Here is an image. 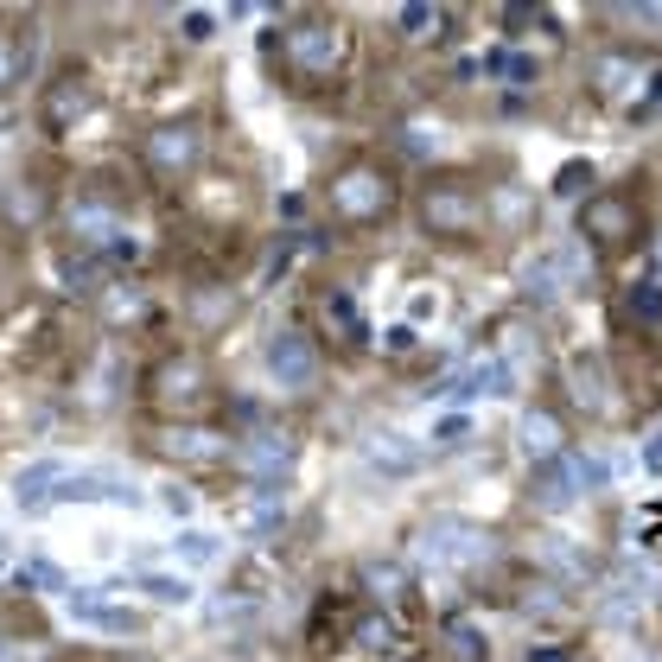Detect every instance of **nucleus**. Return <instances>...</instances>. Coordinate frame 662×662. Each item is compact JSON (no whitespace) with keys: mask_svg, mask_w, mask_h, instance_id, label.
<instances>
[{"mask_svg":"<svg viewBox=\"0 0 662 662\" xmlns=\"http://www.w3.org/2000/svg\"><path fill=\"white\" fill-rule=\"evenodd\" d=\"M414 548H421V561H427L433 573H465V567H478V561H491V554H497V542H491L484 529H472V522H452V516L427 522Z\"/></svg>","mask_w":662,"mask_h":662,"instance_id":"1","label":"nucleus"},{"mask_svg":"<svg viewBox=\"0 0 662 662\" xmlns=\"http://www.w3.org/2000/svg\"><path fill=\"white\" fill-rule=\"evenodd\" d=\"M656 567H643V561H618L612 573L599 580V618L605 624H637V612L656 599Z\"/></svg>","mask_w":662,"mask_h":662,"instance_id":"2","label":"nucleus"},{"mask_svg":"<svg viewBox=\"0 0 662 662\" xmlns=\"http://www.w3.org/2000/svg\"><path fill=\"white\" fill-rule=\"evenodd\" d=\"M230 465L249 478V491H281V478L293 472V440L287 433H249L230 446Z\"/></svg>","mask_w":662,"mask_h":662,"instance_id":"3","label":"nucleus"},{"mask_svg":"<svg viewBox=\"0 0 662 662\" xmlns=\"http://www.w3.org/2000/svg\"><path fill=\"white\" fill-rule=\"evenodd\" d=\"M363 465L382 478V484H395V478H414L427 465V452L408 440L402 427H370L363 433Z\"/></svg>","mask_w":662,"mask_h":662,"instance_id":"4","label":"nucleus"},{"mask_svg":"<svg viewBox=\"0 0 662 662\" xmlns=\"http://www.w3.org/2000/svg\"><path fill=\"white\" fill-rule=\"evenodd\" d=\"M268 376H274V389L306 395L312 382H319V351H312L300 331H274L268 338Z\"/></svg>","mask_w":662,"mask_h":662,"instance_id":"5","label":"nucleus"},{"mask_svg":"<svg viewBox=\"0 0 662 662\" xmlns=\"http://www.w3.org/2000/svg\"><path fill=\"white\" fill-rule=\"evenodd\" d=\"M580 497H586V484H580V465H573V452L548 459L542 472H535V484H529V503H535L542 516H561V510H573Z\"/></svg>","mask_w":662,"mask_h":662,"instance_id":"6","label":"nucleus"},{"mask_svg":"<svg viewBox=\"0 0 662 662\" xmlns=\"http://www.w3.org/2000/svg\"><path fill=\"white\" fill-rule=\"evenodd\" d=\"M198 147H204L198 121H160V128L147 134V160L160 172H185L191 160H198Z\"/></svg>","mask_w":662,"mask_h":662,"instance_id":"7","label":"nucleus"},{"mask_svg":"<svg viewBox=\"0 0 662 662\" xmlns=\"http://www.w3.org/2000/svg\"><path fill=\"white\" fill-rule=\"evenodd\" d=\"M287 58L300 64L306 77H325L331 64H338V32H331L325 20H300L287 32Z\"/></svg>","mask_w":662,"mask_h":662,"instance_id":"8","label":"nucleus"},{"mask_svg":"<svg viewBox=\"0 0 662 662\" xmlns=\"http://www.w3.org/2000/svg\"><path fill=\"white\" fill-rule=\"evenodd\" d=\"M51 503H141V491L109 478V472H64V484L51 491Z\"/></svg>","mask_w":662,"mask_h":662,"instance_id":"9","label":"nucleus"},{"mask_svg":"<svg viewBox=\"0 0 662 662\" xmlns=\"http://www.w3.org/2000/svg\"><path fill=\"white\" fill-rule=\"evenodd\" d=\"M535 561H542L561 586H592V554L580 542H567V535H542V542H535Z\"/></svg>","mask_w":662,"mask_h":662,"instance_id":"10","label":"nucleus"},{"mask_svg":"<svg viewBox=\"0 0 662 662\" xmlns=\"http://www.w3.org/2000/svg\"><path fill=\"white\" fill-rule=\"evenodd\" d=\"M64 472H71L64 459H32L26 472L13 478V503H20V510H45V503H51V491L64 484Z\"/></svg>","mask_w":662,"mask_h":662,"instance_id":"11","label":"nucleus"},{"mask_svg":"<svg viewBox=\"0 0 662 662\" xmlns=\"http://www.w3.org/2000/svg\"><path fill=\"white\" fill-rule=\"evenodd\" d=\"M236 529L249 535V542H268V535H281V529H287V503H281V491H255V497L236 510Z\"/></svg>","mask_w":662,"mask_h":662,"instance_id":"12","label":"nucleus"},{"mask_svg":"<svg viewBox=\"0 0 662 662\" xmlns=\"http://www.w3.org/2000/svg\"><path fill=\"white\" fill-rule=\"evenodd\" d=\"M64 618L90 624V631H134V618L121 612V605H102L96 592H64Z\"/></svg>","mask_w":662,"mask_h":662,"instance_id":"13","label":"nucleus"},{"mask_svg":"<svg viewBox=\"0 0 662 662\" xmlns=\"http://www.w3.org/2000/svg\"><path fill=\"white\" fill-rule=\"evenodd\" d=\"M427 223H433V230H472V223H478V198H465V191H433V198H427Z\"/></svg>","mask_w":662,"mask_h":662,"instance_id":"14","label":"nucleus"},{"mask_svg":"<svg viewBox=\"0 0 662 662\" xmlns=\"http://www.w3.org/2000/svg\"><path fill=\"white\" fill-rule=\"evenodd\" d=\"M172 561H179V573H185V567H217V561H223V535L179 529V535H172Z\"/></svg>","mask_w":662,"mask_h":662,"instance_id":"15","label":"nucleus"},{"mask_svg":"<svg viewBox=\"0 0 662 662\" xmlns=\"http://www.w3.org/2000/svg\"><path fill=\"white\" fill-rule=\"evenodd\" d=\"M522 452H529V459H561V421H554V414H522Z\"/></svg>","mask_w":662,"mask_h":662,"instance_id":"16","label":"nucleus"},{"mask_svg":"<svg viewBox=\"0 0 662 662\" xmlns=\"http://www.w3.org/2000/svg\"><path fill=\"white\" fill-rule=\"evenodd\" d=\"M160 446L172 452V459H223V446L217 433H204V427H172V433H160Z\"/></svg>","mask_w":662,"mask_h":662,"instance_id":"17","label":"nucleus"},{"mask_svg":"<svg viewBox=\"0 0 662 662\" xmlns=\"http://www.w3.org/2000/svg\"><path fill=\"white\" fill-rule=\"evenodd\" d=\"M516 395V382H510V363H503V357H484V363H472V370H465V382H459V389H452V395H459V402H465V395Z\"/></svg>","mask_w":662,"mask_h":662,"instance_id":"18","label":"nucleus"},{"mask_svg":"<svg viewBox=\"0 0 662 662\" xmlns=\"http://www.w3.org/2000/svg\"><path fill=\"white\" fill-rule=\"evenodd\" d=\"M376 204H382V179H376V172H344V179H338V211L370 217Z\"/></svg>","mask_w":662,"mask_h":662,"instance_id":"19","label":"nucleus"},{"mask_svg":"<svg viewBox=\"0 0 662 662\" xmlns=\"http://www.w3.org/2000/svg\"><path fill=\"white\" fill-rule=\"evenodd\" d=\"M71 230L83 236V242H109L121 223H115V211L109 204H96V198H83V204H71Z\"/></svg>","mask_w":662,"mask_h":662,"instance_id":"20","label":"nucleus"},{"mask_svg":"<svg viewBox=\"0 0 662 662\" xmlns=\"http://www.w3.org/2000/svg\"><path fill=\"white\" fill-rule=\"evenodd\" d=\"M134 586H141L153 605H191V599H198V586H191L185 573H141Z\"/></svg>","mask_w":662,"mask_h":662,"instance_id":"21","label":"nucleus"},{"mask_svg":"<svg viewBox=\"0 0 662 662\" xmlns=\"http://www.w3.org/2000/svg\"><path fill=\"white\" fill-rule=\"evenodd\" d=\"M446 656H459V662H484V656H491V637H484L472 618H452V624H446Z\"/></svg>","mask_w":662,"mask_h":662,"instance_id":"22","label":"nucleus"},{"mask_svg":"<svg viewBox=\"0 0 662 662\" xmlns=\"http://www.w3.org/2000/svg\"><path fill=\"white\" fill-rule=\"evenodd\" d=\"M13 580H20L26 592H64V586H71V573L51 567V561H20V567H13Z\"/></svg>","mask_w":662,"mask_h":662,"instance_id":"23","label":"nucleus"},{"mask_svg":"<svg viewBox=\"0 0 662 662\" xmlns=\"http://www.w3.org/2000/svg\"><path fill=\"white\" fill-rule=\"evenodd\" d=\"M522 293H529V300H554V293H561V274H554L548 255L522 261Z\"/></svg>","mask_w":662,"mask_h":662,"instance_id":"24","label":"nucleus"},{"mask_svg":"<svg viewBox=\"0 0 662 662\" xmlns=\"http://www.w3.org/2000/svg\"><path fill=\"white\" fill-rule=\"evenodd\" d=\"M363 586H370L382 605H395V599H402V586H408V580H402V567H389V561H370V567H363Z\"/></svg>","mask_w":662,"mask_h":662,"instance_id":"25","label":"nucleus"},{"mask_svg":"<svg viewBox=\"0 0 662 662\" xmlns=\"http://www.w3.org/2000/svg\"><path fill=\"white\" fill-rule=\"evenodd\" d=\"M573 395H580L592 414L605 408V382H599V370H592V363H573Z\"/></svg>","mask_w":662,"mask_h":662,"instance_id":"26","label":"nucleus"},{"mask_svg":"<svg viewBox=\"0 0 662 662\" xmlns=\"http://www.w3.org/2000/svg\"><path fill=\"white\" fill-rule=\"evenodd\" d=\"M484 64H491V71H503L510 83H535V58H522V51H491Z\"/></svg>","mask_w":662,"mask_h":662,"instance_id":"27","label":"nucleus"},{"mask_svg":"<svg viewBox=\"0 0 662 662\" xmlns=\"http://www.w3.org/2000/svg\"><path fill=\"white\" fill-rule=\"evenodd\" d=\"M472 440V414H440L433 421V446H465Z\"/></svg>","mask_w":662,"mask_h":662,"instance_id":"28","label":"nucleus"},{"mask_svg":"<svg viewBox=\"0 0 662 662\" xmlns=\"http://www.w3.org/2000/svg\"><path fill=\"white\" fill-rule=\"evenodd\" d=\"M179 32H185L191 45H204V39L217 32V13H211V7H191V13H179Z\"/></svg>","mask_w":662,"mask_h":662,"instance_id":"29","label":"nucleus"},{"mask_svg":"<svg viewBox=\"0 0 662 662\" xmlns=\"http://www.w3.org/2000/svg\"><path fill=\"white\" fill-rule=\"evenodd\" d=\"M586 185H592V166H586V160H567L561 179H554V191H561V198H580Z\"/></svg>","mask_w":662,"mask_h":662,"instance_id":"30","label":"nucleus"},{"mask_svg":"<svg viewBox=\"0 0 662 662\" xmlns=\"http://www.w3.org/2000/svg\"><path fill=\"white\" fill-rule=\"evenodd\" d=\"M357 643H363V650H389V643H395V624H389V618H363V624H357Z\"/></svg>","mask_w":662,"mask_h":662,"instance_id":"31","label":"nucleus"},{"mask_svg":"<svg viewBox=\"0 0 662 662\" xmlns=\"http://www.w3.org/2000/svg\"><path fill=\"white\" fill-rule=\"evenodd\" d=\"M211 618L217 624H255V605L249 599H211Z\"/></svg>","mask_w":662,"mask_h":662,"instance_id":"32","label":"nucleus"},{"mask_svg":"<svg viewBox=\"0 0 662 662\" xmlns=\"http://www.w3.org/2000/svg\"><path fill=\"white\" fill-rule=\"evenodd\" d=\"M631 312L637 319H662V287L650 281V287H631Z\"/></svg>","mask_w":662,"mask_h":662,"instance_id":"33","label":"nucleus"},{"mask_svg":"<svg viewBox=\"0 0 662 662\" xmlns=\"http://www.w3.org/2000/svg\"><path fill=\"white\" fill-rule=\"evenodd\" d=\"M522 612H535V618H554V612H561V599H554V592H529V599H522Z\"/></svg>","mask_w":662,"mask_h":662,"instance_id":"34","label":"nucleus"},{"mask_svg":"<svg viewBox=\"0 0 662 662\" xmlns=\"http://www.w3.org/2000/svg\"><path fill=\"white\" fill-rule=\"evenodd\" d=\"M160 503H166L172 516H191V491H179V484H166V491H160Z\"/></svg>","mask_w":662,"mask_h":662,"instance_id":"35","label":"nucleus"},{"mask_svg":"<svg viewBox=\"0 0 662 662\" xmlns=\"http://www.w3.org/2000/svg\"><path fill=\"white\" fill-rule=\"evenodd\" d=\"M433 26V7H402V32H427Z\"/></svg>","mask_w":662,"mask_h":662,"instance_id":"36","label":"nucleus"},{"mask_svg":"<svg viewBox=\"0 0 662 662\" xmlns=\"http://www.w3.org/2000/svg\"><path fill=\"white\" fill-rule=\"evenodd\" d=\"M389 351H414V325H408V319L389 325Z\"/></svg>","mask_w":662,"mask_h":662,"instance_id":"37","label":"nucleus"},{"mask_svg":"<svg viewBox=\"0 0 662 662\" xmlns=\"http://www.w3.org/2000/svg\"><path fill=\"white\" fill-rule=\"evenodd\" d=\"M325 312H331V319H357V300H351V293H338V300H325Z\"/></svg>","mask_w":662,"mask_h":662,"instance_id":"38","label":"nucleus"},{"mask_svg":"<svg viewBox=\"0 0 662 662\" xmlns=\"http://www.w3.org/2000/svg\"><path fill=\"white\" fill-rule=\"evenodd\" d=\"M408 312H414V319H433V312H440V300H433V293H414ZM414 319H408V325H414Z\"/></svg>","mask_w":662,"mask_h":662,"instance_id":"39","label":"nucleus"},{"mask_svg":"<svg viewBox=\"0 0 662 662\" xmlns=\"http://www.w3.org/2000/svg\"><path fill=\"white\" fill-rule=\"evenodd\" d=\"M13 567H20V554H13V535L0 529V573H13Z\"/></svg>","mask_w":662,"mask_h":662,"instance_id":"40","label":"nucleus"},{"mask_svg":"<svg viewBox=\"0 0 662 662\" xmlns=\"http://www.w3.org/2000/svg\"><path fill=\"white\" fill-rule=\"evenodd\" d=\"M624 20H643V26H662V7H624Z\"/></svg>","mask_w":662,"mask_h":662,"instance_id":"41","label":"nucleus"},{"mask_svg":"<svg viewBox=\"0 0 662 662\" xmlns=\"http://www.w3.org/2000/svg\"><path fill=\"white\" fill-rule=\"evenodd\" d=\"M529 662H567L561 650H529Z\"/></svg>","mask_w":662,"mask_h":662,"instance_id":"42","label":"nucleus"},{"mask_svg":"<svg viewBox=\"0 0 662 662\" xmlns=\"http://www.w3.org/2000/svg\"><path fill=\"white\" fill-rule=\"evenodd\" d=\"M13 77V58H7V45H0V83H7Z\"/></svg>","mask_w":662,"mask_h":662,"instance_id":"43","label":"nucleus"},{"mask_svg":"<svg viewBox=\"0 0 662 662\" xmlns=\"http://www.w3.org/2000/svg\"><path fill=\"white\" fill-rule=\"evenodd\" d=\"M656 287H662V242H656Z\"/></svg>","mask_w":662,"mask_h":662,"instance_id":"44","label":"nucleus"},{"mask_svg":"<svg viewBox=\"0 0 662 662\" xmlns=\"http://www.w3.org/2000/svg\"><path fill=\"white\" fill-rule=\"evenodd\" d=\"M0 662H13V656H7V650H0Z\"/></svg>","mask_w":662,"mask_h":662,"instance_id":"45","label":"nucleus"}]
</instances>
